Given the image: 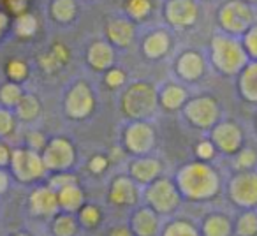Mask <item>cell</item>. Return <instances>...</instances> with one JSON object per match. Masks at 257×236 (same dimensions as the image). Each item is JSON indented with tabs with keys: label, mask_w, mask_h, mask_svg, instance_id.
I'll return each mask as SVG.
<instances>
[{
	"label": "cell",
	"mask_w": 257,
	"mask_h": 236,
	"mask_svg": "<svg viewBox=\"0 0 257 236\" xmlns=\"http://www.w3.org/2000/svg\"><path fill=\"white\" fill-rule=\"evenodd\" d=\"M175 183L180 194L189 201H208L220 190V176L204 161L183 166L176 175Z\"/></svg>",
	"instance_id": "obj_1"
},
{
	"label": "cell",
	"mask_w": 257,
	"mask_h": 236,
	"mask_svg": "<svg viewBox=\"0 0 257 236\" xmlns=\"http://www.w3.org/2000/svg\"><path fill=\"white\" fill-rule=\"evenodd\" d=\"M159 106V92L147 81H134L125 88L120 109L131 120H147Z\"/></svg>",
	"instance_id": "obj_2"
},
{
	"label": "cell",
	"mask_w": 257,
	"mask_h": 236,
	"mask_svg": "<svg viewBox=\"0 0 257 236\" xmlns=\"http://www.w3.org/2000/svg\"><path fill=\"white\" fill-rule=\"evenodd\" d=\"M211 64L222 74L234 76L248 64V55L234 36H217L211 41Z\"/></svg>",
	"instance_id": "obj_3"
},
{
	"label": "cell",
	"mask_w": 257,
	"mask_h": 236,
	"mask_svg": "<svg viewBox=\"0 0 257 236\" xmlns=\"http://www.w3.org/2000/svg\"><path fill=\"white\" fill-rule=\"evenodd\" d=\"M9 169H11V175L20 183L39 182L46 175V168H44L41 152H36L29 147L15 148L11 152Z\"/></svg>",
	"instance_id": "obj_4"
},
{
	"label": "cell",
	"mask_w": 257,
	"mask_h": 236,
	"mask_svg": "<svg viewBox=\"0 0 257 236\" xmlns=\"http://www.w3.org/2000/svg\"><path fill=\"white\" fill-rule=\"evenodd\" d=\"M253 15L250 4L245 0H229L218 11V23L222 30L229 36H243L253 25Z\"/></svg>",
	"instance_id": "obj_5"
},
{
	"label": "cell",
	"mask_w": 257,
	"mask_h": 236,
	"mask_svg": "<svg viewBox=\"0 0 257 236\" xmlns=\"http://www.w3.org/2000/svg\"><path fill=\"white\" fill-rule=\"evenodd\" d=\"M145 197H147L148 206L157 211L159 215L173 213L182 201V194H180L176 183L169 178H161V176L152 183H148Z\"/></svg>",
	"instance_id": "obj_6"
},
{
	"label": "cell",
	"mask_w": 257,
	"mask_h": 236,
	"mask_svg": "<svg viewBox=\"0 0 257 236\" xmlns=\"http://www.w3.org/2000/svg\"><path fill=\"white\" fill-rule=\"evenodd\" d=\"M183 109L185 120L196 129H211L218 122L220 116V106L217 99L210 95H199L194 99H187Z\"/></svg>",
	"instance_id": "obj_7"
},
{
	"label": "cell",
	"mask_w": 257,
	"mask_h": 236,
	"mask_svg": "<svg viewBox=\"0 0 257 236\" xmlns=\"http://www.w3.org/2000/svg\"><path fill=\"white\" fill-rule=\"evenodd\" d=\"M43 162L46 171L58 173V171H71L76 162V148L67 138H53L48 140L44 150L41 152Z\"/></svg>",
	"instance_id": "obj_8"
},
{
	"label": "cell",
	"mask_w": 257,
	"mask_h": 236,
	"mask_svg": "<svg viewBox=\"0 0 257 236\" xmlns=\"http://www.w3.org/2000/svg\"><path fill=\"white\" fill-rule=\"evenodd\" d=\"M95 109V93L86 81H76L67 90L64 99V111L71 120L88 118Z\"/></svg>",
	"instance_id": "obj_9"
},
{
	"label": "cell",
	"mask_w": 257,
	"mask_h": 236,
	"mask_svg": "<svg viewBox=\"0 0 257 236\" xmlns=\"http://www.w3.org/2000/svg\"><path fill=\"white\" fill-rule=\"evenodd\" d=\"M227 194L236 206L243 210H253L257 206V173L238 171L231 178Z\"/></svg>",
	"instance_id": "obj_10"
},
{
	"label": "cell",
	"mask_w": 257,
	"mask_h": 236,
	"mask_svg": "<svg viewBox=\"0 0 257 236\" xmlns=\"http://www.w3.org/2000/svg\"><path fill=\"white\" fill-rule=\"evenodd\" d=\"M155 145V131L145 120H134L123 131V148L133 155H147Z\"/></svg>",
	"instance_id": "obj_11"
},
{
	"label": "cell",
	"mask_w": 257,
	"mask_h": 236,
	"mask_svg": "<svg viewBox=\"0 0 257 236\" xmlns=\"http://www.w3.org/2000/svg\"><path fill=\"white\" fill-rule=\"evenodd\" d=\"M211 143L225 155H236L243 148V131L232 120L217 122L211 127Z\"/></svg>",
	"instance_id": "obj_12"
},
{
	"label": "cell",
	"mask_w": 257,
	"mask_h": 236,
	"mask_svg": "<svg viewBox=\"0 0 257 236\" xmlns=\"http://www.w3.org/2000/svg\"><path fill=\"white\" fill-rule=\"evenodd\" d=\"M164 16L166 22L175 29H187L199 18V6L196 0H168Z\"/></svg>",
	"instance_id": "obj_13"
},
{
	"label": "cell",
	"mask_w": 257,
	"mask_h": 236,
	"mask_svg": "<svg viewBox=\"0 0 257 236\" xmlns=\"http://www.w3.org/2000/svg\"><path fill=\"white\" fill-rule=\"evenodd\" d=\"M107 199L111 204L118 208H131L136 206L140 201V189L138 182L128 175H120L111 182L107 190Z\"/></svg>",
	"instance_id": "obj_14"
},
{
	"label": "cell",
	"mask_w": 257,
	"mask_h": 236,
	"mask_svg": "<svg viewBox=\"0 0 257 236\" xmlns=\"http://www.w3.org/2000/svg\"><path fill=\"white\" fill-rule=\"evenodd\" d=\"M29 210L36 217H53L60 211L58 208V197L57 190L51 189L50 185H41L32 190L29 197Z\"/></svg>",
	"instance_id": "obj_15"
},
{
	"label": "cell",
	"mask_w": 257,
	"mask_h": 236,
	"mask_svg": "<svg viewBox=\"0 0 257 236\" xmlns=\"http://www.w3.org/2000/svg\"><path fill=\"white\" fill-rule=\"evenodd\" d=\"M175 71L180 79L194 83L203 78V74L206 72V62H204L203 55H201L199 51H194V50L183 51V53L176 58Z\"/></svg>",
	"instance_id": "obj_16"
},
{
	"label": "cell",
	"mask_w": 257,
	"mask_h": 236,
	"mask_svg": "<svg viewBox=\"0 0 257 236\" xmlns=\"http://www.w3.org/2000/svg\"><path fill=\"white\" fill-rule=\"evenodd\" d=\"M106 37H107V43L113 44L114 48L131 46L134 37H136V29H134L133 20H127V18L109 20L106 25Z\"/></svg>",
	"instance_id": "obj_17"
},
{
	"label": "cell",
	"mask_w": 257,
	"mask_h": 236,
	"mask_svg": "<svg viewBox=\"0 0 257 236\" xmlns=\"http://www.w3.org/2000/svg\"><path fill=\"white\" fill-rule=\"evenodd\" d=\"M162 173V162L159 159L141 155L140 159L128 164V176H133L140 185H148L157 180Z\"/></svg>",
	"instance_id": "obj_18"
},
{
	"label": "cell",
	"mask_w": 257,
	"mask_h": 236,
	"mask_svg": "<svg viewBox=\"0 0 257 236\" xmlns=\"http://www.w3.org/2000/svg\"><path fill=\"white\" fill-rule=\"evenodd\" d=\"M128 227L136 236H157L159 234V213L150 206L138 208L131 217Z\"/></svg>",
	"instance_id": "obj_19"
},
{
	"label": "cell",
	"mask_w": 257,
	"mask_h": 236,
	"mask_svg": "<svg viewBox=\"0 0 257 236\" xmlns=\"http://www.w3.org/2000/svg\"><path fill=\"white\" fill-rule=\"evenodd\" d=\"M86 64L95 71H104L111 69L114 65V48L113 44L106 41H95L88 46L86 51Z\"/></svg>",
	"instance_id": "obj_20"
},
{
	"label": "cell",
	"mask_w": 257,
	"mask_h": 236,
	"mask_svg": "<svg viewBox=\"0 0 257 236\" xmlns=\"http://www.w3.org/2000/svg\"><path fill=\"white\" fill-rule=\"evenodd\" d=\"M57 197H58V208H60V211H67V213H78L83 204L86 203L85 190L81 189L79 182L58 189Z\"/></svg>",
	"instance_id": "obj_21"
},
{
	"label": "cell",
	"mask_w": 257,
	"mask_h": 236,
	"mask_svg": "<svg viewBox=\"0 0 257 236\" xmlns=\"http://www.w3.org/2000/svg\"><path fill=\"white\" fill-rule=\"evenodd\" d=\"M169 48H171V37L164 30H155V32L148 34L145 37L143 44H141L143 55L147 58H150V60H157V58L166 57Z\"/></svg>",
	"instance_id": "obj_22"
},
{
	"label": "cell",
	"mask_w": 257,
	"mask_h": 236,
	"mask_svg": "<svg viewBox=\"0 0 257 236\" xmlns=\"http://www.w3.org/2000/svg\"><path fill=\"white\" fill-rule=\"evenodd\" d=\"M239 97L246 102H257V60L246 64L239 72L238 79Z\"/></svg>",
	"instance_id": "obj_23"
},
{
	"label": "cell",
	"mask_w": 257,
	"mask_h": 236,
	"mask_svg": "<svg viewBox=\"0 0 257 236\" xmlns=\"http://www.w3.org/2000/svg\"><path fill=\"white\" fill-rule=\"evenodd\" d=\"M187 99H189V93L178 83H169L159 92V106H162L168 111L182 109L185 106Z\"/></svg>",
	"instance_id": "obj_24"
},
{
	"label": "cell",
	"mask_w": 257,
	"mask_h": 236,
	"mask_svg": "<svg viewBox=\"0 0 257 236\" xmlns=\"http://www.w3.org/2000/svg\"><path fill=\"white\" fill-rule=\"evenodd\" d=\"M232 224L227 215L224 213H210L201 224V236H231Z\"/></svg>",
	"instance_id": "obj_25"
},
{
	"label": "cell",
	"mask_w": 257,
	"mask_h": 236,
	"mask_svg": "<svg viewBox=\"0 0 257 236\" xmlns=\"http://www.w3.org/2000/svg\"><path fill=\"white\" fill-rule=\"evenodd\" d=\"M69 60V50L65 44L57 43L51 46V50L48 53L41 55L39 57V65L44 72H57L67 64Z\"/></svg>",
	"instance_id": "obj_26"
},
{
	"label": "cell",
	"mask_w": 257,
	"mask_h": 236,
	"mask_svg": "<svg viewBox=\"0 0 257 236\" xmlns=\"http://www.w3.org/2000/svg\"><path fill=\"white\" fill-rule=\"evenodd\" d=\"M79 220L76 213L67 211H58L51 217V234L53 236H78L79 232Z\"/></svg>",
	"instance_id": "obj_27"
},
{
	"label": "cell",
	"mask_w": 257,
	"mask_h": 236,
	"mask_svg": "<svg viewBox=\"0 0 257 236\" xmlns=\"http://www.w3.org/2000/svg\"><path fill=\"white\" fill-rule=\"evenodd\" d=\"M20 122H34L41 114V102L34 93H23L20 102L13 107Z\"/></svg>",
	"instance_id": "obj_28"
},
{
	"label": "cell",
	"mask_w": 257,
	"mask_h": 236,
	"mask_svg": "<svg viewBox=\"0 0 257 236\" xmlns=\"http://www.w3.org/2000/svg\"><path fill=\"white\" fill-rule=\"evenodd\" d=\"M51 18L57 23H62V25H67L72 20L76 18V2L74 0H53L51 2Z\"/></svg>",
	"instance_id": "obj_29"
},
{
	"label": "cell",
	"mask_w": 257,
	"mask_h": 236,
	"mask_svg": "<svg viewBox=\"0 0 257 236\" xmlns=\"http://www.w3.org/2000/svg\"><path fill=\"white\" fill-rule=\"evenodd\" d=\"M76 217H78L79 225H81V227L92 231V229L99 227L100 222H102V210H100L97 204L85 203L81 206V210L76 213Z\"/></svg>",
	"instance_id": "obj_30"
},
{
	"label": "cell",
	"mask_w": 257,
	"mask_h": 236,
	"mask_svg": "<svg viewBox=\"0 0 257 236\" xmlns=\"http://www.w3.org/2000/svg\"><path fill=\"white\" fill-rule=\"evenodd\" d=\"M23 95V90L20 86V83H15V81H6L0 85V106L4 107H13L20 102Z\"/></svg>",
	"instance_id": "obj_31"
},
{
	"label": "cell",
	"mask_w": 257,
	"mask_h": 236,
	"mask_svg": "<svg viewBox=\"0 0 257 236\" xmlns=\"http://www.w3.org/2000/svg\"><path fill=\"white\" fill-rule=\"evenodd\" d=\"M234 232L238 236H257V213L253 210H245L234 224Z\"/></svg>",
	"instance_id": "obj_32"
},
{
	"label": "cell",
	"mask_w": 257,
	"mask_h": 236,
	"mask_svg": "<svg viewBox=\"0 0 257 236\" xmlns=\"http://www.w3.org/2000/svg\"><path fill=\"white\" fill-rule=\"evenodd\" d=\"M162 236H201V232L199 227L190 220L178 218V220H173L171 224L166 225Z\"/></svg>",
	"instance_id": "obj_33"
},
{
	"label": "cell",
	"mask_w": 257,
	"mask_h": 236,
	"mask_svg": "<svg viewBox=\"0 0 257 236\" xmlns=\"http://www.w3.org/2000/svg\"><path fill=\"white\" fill-rule=\"evenodd\" d=\"M125 13L128 15V18L133 20H145L152 15L154 9V2L152 0H125L123 4Z\"/></svg>",
	"instance_id": "obj_34"
},
{
	"label": "cell",
	"mask_w": 257,
	"mask_h": 236,
	"mask_svg": "<svg viewBox=\"0 0 257 236\" xmlns=\"http://www.w3.org/2000/svg\"><path fill=\"white\" fill-rule=\"evenodd\" d=\"M37 20L36 16L32 15L30 11L23 13V15L16 16V23H15V32L18 37L22 39H27V37H32L37 30Z\"/></svg>",
	"instance_id": "obj_35"
},
{
	"label": "cell",
	"mask_w": 257,
	"mask_h": 236,
	"mask_svg": "<svg viewBox=\"0 0 257 236\" xmlns=\"http://www.w3.org/2000/svg\"><path fill=\"white\" fill-rule=\"evenodd\" d=\"M16 122H18V118H16L15 111L0 106V140H6L15 134Z\"/></svg>",
	"instance_id": "obj_36"
},
{
	"label": "cell",
	"mask_w": 257,
	"mask_h": 236,
	"mask_svg": "<svg viewBox=\"0 0 257 236\" xmlns=\"http://www.w3.org/2000/svg\"><path fill=\"white\" fill-rule=\"evenodd\" d=\"M6 74H8L9 81L15 83H22L29 78V65L23 60H9L8 65H6Z\"/></svg>",
	"instance_id": "obj_37"
},
{
	"label": "cell",
	"mask_w": 257,
	"mask_h": 236,
	"mask_svg": "<svg viewBox=\"0 0 257 236\" xmlns=\"http://www.w3.org/2000/svg\"><path fill=\"white\" fill-rule=\"evenodd\" d=\"M234 164L238 171H250L257 164V152L253 148H241L234 155Z\"/></svg>",
	"instance_id": "obj_38"
},
{
	"label": "cell",
	"mask_w": 257,
	"mask_h": 236,
	"mask_svg": "<svg viewBox=\"0 0 257 236\" xmlns=\"http://www.w3.org/2000/svg\"><path fill=\"white\" fill-rule=\"evenodd\" d=\"M125 81H127L125 71H121V69H118V67L107 69L106 74H104V83H106V86L111 90H116V88H120V86H123Z\"/></svg>",
	"instance_id": "obj_39"
},
{
	"label": "cell",
	"mask_w": 257,
	"mask_h": 236,
	"mask_svg": "<svg viewBox=\"0 0 257 236\" xmlns=\"http://www.w3.org/2000/svg\"><path fill=\"white\" fill-rule=\"evenodd\" d=\"M243 48H245L246 55L253 60H257V25L253 23L245 34H243Z\"/></svg>",
	"instance_id": "obj_40"
},
{
	"label": "cell",
	"mask_w": 257,
	"mask_h": 236,
	"mask_svg": "<svg viewBox=\"0 0 257 236\" xmlns=\"http://www.w3.org/2000/svg\"><path fill=\"white\" fill-rule=\"evenodd\" d=\"M71 183H78V176L72 175L71 171H58V173H53V175L50 176L48 185H50L51 189L58 190L65 185H71Z\"/></svg>",
	"instance_id": "obj_41"
},
{
	"label": "cell",
	"mask_w": 257,
	"mask_h": 236,
	"mask_svg": "<svg viewBox=\"0 0 257 236\" xmlns=\"http://www.w3.org/2000/svg\"><path fill=\"white\" fill-rule=\"evenodd\" d=\"M215 154H217V148H215V145L211 143V140H204V141H199V143L196 145V155H197V161H211V159L215 157Z\"/></svg>",
	"instance_id": "obj_42"
},
{
	"label": "cell",
	"mask_w": 257,
	"mask_h": 236,
	"mask_svg": "<svg viewBox=\"0 0 257 236\" xmlns=\"http://www.w3.org/2000/svg\"><path fill=\"white\" fill-rule=\"evenodd\" d=\"M30 0H0V6H4V13H11L15 16H20L29 11Z\"/></svg>",
	"instance_id": "obj_43"
},
{
	"label": "cell",
	"mask_w": 257,
	"mask_h": 236,
	"mask_svg": "<svg viewBox=\"0 0 257 236\" xmlns=\"http://www.w3.org/2000/svg\"><path fill=\"white\" fill-rule=\"evenodd\" d=\"M46 143H48L46 134L41 133V131H30V133L27 134V143H25V147L32 148V150L43 152L44 147H46Z\"/></svg>",
	"instance_id": "obj_44"
},
{
	"label": "cell",
	"mask_w": 257,
	"mask_h": 236,
	"mask_svg": "<svg viewBox=\"0 0 257 236\" xmlns=\"http://www.w3.org/2000/svg\"><path fill=\"white\" fill-rule=\"evenodd\" d=\"M107 168H109V161H107L106 155H93L88 161V169L93 175H100V173H104Z\"/></svg>",
	"instance_id": "obj_45"
},
{
	"label": "cell",
	"mask_w": 257,
	"mask_h": 236,
	"mask_svg": "<svg viewBox=\"0 0 257 236\" xmlns=\"http://www.w3.org/2000/svg\"><path fill=\"white\" fill-rule=\"evenodd\" d=\"M11 148L8 147L4 140H0V168H8L11 161Z\"/></svg>",
	"instance_id": "obj_46"
},
{
	"label": "cell",
	"mask_w": 257,
	"mask_h": 236,
	"mask_svg": "<svg viewBox=\"0 0 257 236\" xmlns=\"http://www.w3.org/2000/svg\"><path fill=\"white\" fill-rule=\"evenodd\" d=\"M107 236H136L128 225H114L107 231Z\"/></svg>",
	"instance_id": "obj_47"
},
{
	"label": "cell",
	"mask_w": 257,
	"mask_h": 236,
	"mask_svg": "<svg viewBox=\"0 0 257 236\" xmlns=\"http://www.w3.org/2000/svg\"><path fill=\"white\" fill-rule=\"evenodd\" d=\"M9 183H11V176L6 171V168H0V194H6L9 189Z\"/></svg>",
	"instance_id": "obj_48"
},
{
	"label": "cell",
	"mask_w": 257,
	"mask_h": 236,
	"mask_svg": "<svg viewBox=\"0 0 257 236\" xmlns=\"http://www.w3.org/2000/svg\"><path fill=\"white\" fill-rule=\"evenodd\" d=\"M8 29H9V16H8V13L0 11V39L4 37Z\"/></svg>",
	"instance_id": "obj_49"
},
{
	"label": "cell",
	"mask_w": 257,
	"mask_h": 236,
	"mask_svg": "<svg viewBox=\"0 0 257 236\" xmlns=\"http://www.w3.org/2000/svg\"><path fill=\"white\" fill-rule=\"evenodd\" d=\"M9 236H32V234H29V232H13V234H9Z\"/></svg>",
	"instance_id": "obj_50"
},
{
	"label": "cell",
	"mask_w": 257,
	"mask_h": 236,
	"mask_svg": "<svg viewBox=\"0 0 257 236\" xmlns=\"http://www.w3.org/2000/svg\"><path fill=\"white\" fill-rule=\"evenodd\" d=\"M245 2H246V4H250V6H252V4H257V0H245Z\"/></svg>",
	"instance_id": "obj_51"
},
{
	"label": "cell",
	"mask_w": 257,
	"mask_h": 236,
	"mask_svg": "<svg viewBox=\"0 0 257 236\" xmlns=\"http://www.w3.org/2000/svg\"><path fill=\"white\" fill-rule=\"evenodd\" d=\"M255 124H257V118H255Z\"/></svg>",
	"instance_id": "obj_52"
}]
</instances>
